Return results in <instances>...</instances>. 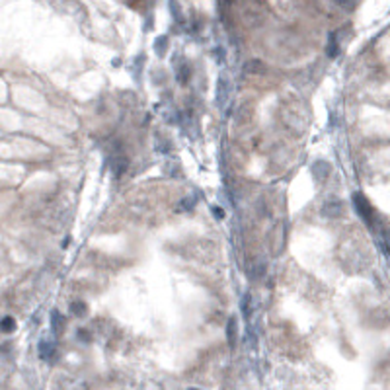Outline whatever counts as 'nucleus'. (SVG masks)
I'll use <instances>...</instances> for the list:
<instances>
[{
  "instance_id": "1",
  "label": "nucleus",
  "mask_w": 390,
  "mask_h": 390,
  "mask_svg": "<svg viewBox=\"0 0 390 390\" xmlns=\"http://www.w3.org/2000/svg\"><path fill=\"white\" fill-rule=\"evenodd\" d=\"M353 207H355V211L359 215L361 219H363V223L367 224L369 228H373V219H375V211H373V207L371 203L367 201V197L361 193H353Z\"/></svg>"
},
{
  "instance_id": "2",
  "label": "nucleus",
  "mask_w": 390,
  "mask_h": 390,
  "mask_svg": "<svg viewBox=\"0 0 390 390\" xmlns=\"http://www.w3.org/2000/svg\"><path fill=\"white\" fill-rule=\"evenodd\" d=\"M341 213H343V201L338 197H330L322 205V215L326 219H340Z\"/></svg>"
},
{
  "instance_id": "3",
  "label": "nucleus",
  "mask_w": 390,
  "mask_h": 390,
  "mask_svg": "<svg viewBox=\"0 0 390 390\" xmlns=\"http://www.w3.org/2000/svg\"><path fill=\"white\" fill-rule=\"evenodd\" d=\"M228 94H230V82L226 74H221L217 80V106L224 107L228 102Z\"/></svg>"
},
{
  "instance_id": "4",
  "label": "nucleus",
  "mask_w": 390,
  "mask_h": 390,
  "mask_svg": "<svg viewBox=\"0 0 390 390\" xmlns=\"http://www.w3.org/2000/svg\"><path fill=\"white\" fill-rule=\"evenodd\" d=\"M39 357L43 361H53L55 357H57V347H55V341H51V340H43L39 341Z\"/></svg>"
},
{
  "instance_id": "5",
  "label": "nucleus",
  "mask_w": 390,
  "mask_h": 390,
  "mask_svg": "<svg viewBox=\"0 0 390 390\" xmlns=\"http://www.w3.org/2000/svg\"><path fill=\"white\" fill-rule=\"evenodd\" d=\"M310 172L318 182H322V180H326V178L330 176L332 166H330V162H326V160H316V162L310 166Z\"/></svg>"
},
{
  "instance_id": "6",
  "label": "nucleus",
  "mask_w": 390,
  "mask_h": 390,
  "mask_svg": "<svg viewBox=\"0 0 390 390\" xmlns=\"http://www.w3.org/2000/svg\"><path fill=\"white\" fill-rule=\"evenodd\" d=\"M236 340H238V320L230 316L226 322V341L230 347H236Z\"/></svg>"
},
{
  "instance_id": "7",
  "label": "nucleus",
  "mask_w": 390,
  "mask_h": 390,
  "mask_svg": "<svg viewBox=\"0 0 390 390\" xmlns=\"http://www.w3.org/2000/svg\"><path fill=\"white\" fill-rule=\"evenodd\" d=\"M326 53L330 59H336L340 55V43H338V31H330L328 35V45H326Z\"/></svg>"
},
{
  "instance_id": "8",
  "label": "nucleus",
  "mask_w": 390,
  "mask_h": 390,
  "mask_svg": "<svg viewBox=\"0 0 390 390\" xmlns=\"http://www.w3.org/2000/svg\"><path fill=\"white\" fill-rule=\"evenodd\" d=\"M51 328H53L55 334H59V332L65 328V318H63V314L59 310L51 312Z\"/></svg>"
},
{
  "instance_id": "9",
  "label": "nucleus",
  "mask_w": 390,
  "mask_h": 390,
  "mask_svg": "<svg viewBox=\"0 0 390 390\" xmlns=\"http://www.w3.org/2000/svg\"><path fill=\"white\" fill-rule=\"evenodd\" d=\"M240 308H242V316L248 320V318H250V314H252V295H250V292H246V295L242 297Z\"/></svg>"
},
{
  "instance_id": "10",
  "label": "nucleus",
  "mask_w": 390,
  "mask_h": 390,
  "mask_svg": "<svg viewBox=\"0 0 390 390\" xmlns=\"http://www.w3.org/2000/svg\"><path fill=\"white\" fill-rule=\"evenodd\" d=\"M246 72H252V74H262V72H265V67H263L262 61L254 59V61H248V65H246Z\"/></svg>"
},
{
  "instance_id": "11",
  "label": "nucleus",
  "mask_w": 390,
  "mask_h": 390,
  "mask_svg": "<svg viewBox=\"0 0 390 390\" xmlns=\"http://www.w3.org/2000/svg\"><path fill=\"white\" fill-rule=\"evenodd\" d=\"M70 312L74 314V316H86V312H88V306H86V302H82V301H74V302H70Z\"/></svg>"
},
{
  "instance_id": "12",
  "label": "nucleus",
  "mask_w": 390,
  "mask_h": 390,
  "mask_svg": "<svg viewBox=\"0 0 390 390\" xmlns=\"http://www.w3.org/2000/svg\"><path fill=\"white\" fill-rule=\"evenodd\" d=\"M0 330L6 332V334L14 332V330H16V320H14L12 316H4V318L0 320Z\"/></svg>"
},
{
  "instance_id": "13",
  "label": "nucleus",
  "mask_w": 390,
  "mask_h": 390,
  "mask_svg": "<svg viewBox=\"0 0 390 390\" xmlns=\"http://www.w3.org/2000/svg\"><path fill=\"white\" fill-rule=\"evenodd\" d=\"M166 45H168V37H166V35H160V37H156V41H154V51L158 53V57H164Z\"/></svg>"
},
{
  "instance_id": "14",
  "label": "nucleus",
  "mask_w": 390,
  "mask_h": 390,
  "mask_svg": "<svg viewBox=\"0 0 390 390\" xmlns=\"http://www.w3.org/2000/svg\"><path fill=\"white\" fill-rule=\"evenodd\" d=\"M195 201H197V195L184 197V199H182V205L178 207V211H191V209L195 207Z\"/></svg>"
},
{
  "instance_id": "15",
  "label": "nucleus",
  "mask_w": 390,
  "mask_h": 390,
  "mask_svg": "<svg viewBox=\"0 0 390 390\" xmlns=\"http://www.w3.org/2000/svg\"><path fill=\"white\" fill-rule=\"evenodd\" d=\"M170 10H172V16L178 24H182L184 22V14H182V8H180V4L176 2V0H170Z\"/></svg>"
},
{
  "instance_id": "16",
  "label": "nucleus",
  "mask_w": 390,
  "mask_h": 390,
  "mask_svg": "<svg viewBox=\"0 0 390 390\" xmlns=\"http://www.w3.org/2000/svg\"><path fill=\"white\" fill-rule=\"evenodd\" d=\"M176 76H178V82H180V84H185L187 78H189V67H187V65H182V67L178 68Z\"/></svg>"
},
{
  "instance_id": "17",
  "label": "nucleus",
  "mask_w": 390,
  "mask_h": 390,
  "mask_svg": "<svg viewBox=\"0 0 390 390\" xmlns=\"http://www.w3.org/2000/svg\"><path fill=\"white\" fill-rule=\"evenodd\" d=\"M263 273H265V265L262 262H258L254 265V271H252V279H260Z\"/></svg>"
},
{
  "instance_id": "18",
  "label": "nucleus",
  "mask_w": 390,
  "mask_h": 390,
  "mask_svg": "<svg viewBox=\"0 0 390 390\" xmlns=\"http://www.w3.org/2000/svg\"><path fill=\"white\" fill-rule=\"evenodd\" d=\"M338 4H340L341 8H345V10H353L355 8V0H336Z\"/></svg>"
},
{
  "instance_id": "19",
  "label": "nucleus",
  "mask_w": 390,
  "mask_h": 390,
  "mask_svg": "<svg viewBox=\"0 0 390 390\" xmlns=\"http://www.w3.org/2000/svg\"><path fill=\"white\" fill-rule=\"evenodd\" d=\"M76 338H78V340H82L84 343H88V341H90V334H88L86 330H78Z\"/></svg>"
},
{
  "instance_id": "20",
  "label": "nucleus",
  "mask_w": 390,
  "mask_h": 390,
  "mask_svg": "<svg viewBox=\"0 0 390 390\" xmlns=\"http://www.w3.org/2000/svg\"><path fill=\"white\" fill-rule=\"evenodd\" d=\"M215 57H217V61H219V63H224V49L223 47L215 49Z\"/></svg>"
},
{
  "instance_id": "21",
  "label": "nucleus",
  "mask_w": 390,
  "mask_h": 390,
  "mask_svg": "<svg viewBox=\"0 0 390 390\" xmlns=\"http://www.w3.org/2000/svg\"><path fill=\"white\" fill-rule=\"evenodd\" d=\"M213 215H215V219H219V221H223L224 219V211L221 209V207H213Z\"/></svg>"
}]
</instances>
